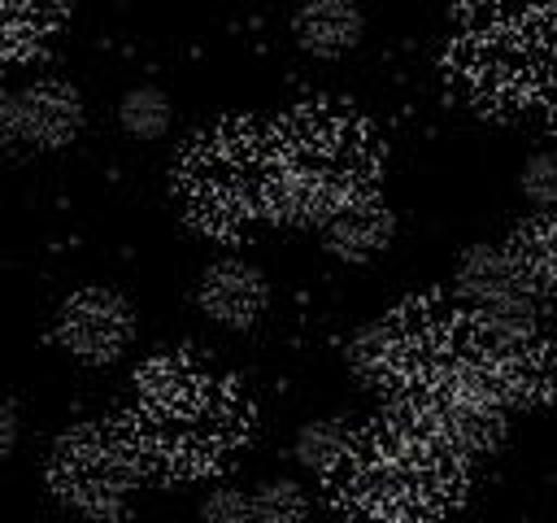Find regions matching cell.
I'll return each instance as SVG.
<instances>
[{
  "mask_svg": "<svg viewBox=\"0 0 557 523\" xmlns=\"http://www.w3.org/2000/svg\"><path fill=\"white\" fill-rule=\"evenodd\" d=\"M466 462L405 405L379 418L366 431L339 484V519L344 523H444L461 501Z\"/></svg>",
  "mask_w": 557,
  "mask_h": 523,
  "instance_id": "1",
  "label": "cell"
},
{
  "mask_svg": "<svg viewBox=\"0 0 557 523\" xmlns=\"http://www.w3.org/2000/svg\"><path fill=\"white\" fill-rule=\"evenodd\" d=\"M135 418L126 423L144 466L205 475L248 440L244 397L200 370L187 353H157L135 379Z\"/></svg>",
  "mask_w": 557,
  "mask_h": 523,
  "instance_id": "2",
  "label": "cell"
},
{
  "mask_svg": "<svg viewBox=\"0 0 557 523\" xmlns=\"http://www.w3.org/2000/svg\"><path fill=\"white\" fill-rule=\"evenodd\" d=\"M274 209L270 222H322L335 205L374 192L383 148L370 122L344 105L313 100L274 131Z\"/></svg>",
  "mask_w": 557,
  "mask_h": 523,
  "instance_id": "3",
  "label": "cell"
},
{
  "mask_svg": "<svg viewBox=\"0 0 557 523\" xmlns=\"http://www.w3.org/2000/svg\"><path fill=\"white\" fill-rule=\"evenodd\" d=\"M178 200L205 235H239L274 209V135L252 122L200 131L174 170Z\"/></svg>",
  "mask_w": 557,
  "mask_h": 523,
  "instance_id": "4",
  "label": "cell"
},
{
  "mask_svg": "<svg viewBox=\"0 0 557 523\" xmlns=\"http://www.w3.org/2000/svg\"><path fill=\"white\" fill-rule=\"evenodd\" d=\"M527 17H492L453 44L457 78L487 113L522 109L557 83V44L548 26Z\"/></svg>",
  "mask_w": 557,
  "mask_h": 523,
  "instance_id": "5",
  "label": "cell"
},
{
  "mask_svg": "<svg viewBox=\"0 0 557 523\" xmlns=\"http://www.w3.org/2000/svg\"><path fill=\"white\" fill-rule=\"evenodd\" d=\"M144 458L126 427L113 423H78L57 436L48 453V488L78 514L113 519L131 497Z\"/></svg>",
  "mask_w": 557,
  "mask_h": 523,
  "instance_id": "6",
  "label": "cell"
},
{
  "mask_svg": "<svg viewBox=\"0 0 557 523\" xmlns=\"http://www.w3.org/2000/svg\"><path fill=\"white\" fill-rule=\"evenodd\" d=\"M479 379L505 410L553 405L557 401V336L535 331L513 344H492V349L479 344Z\"/></svg>",
  "mask_w": 557,
  "mask_h": 523,
  "instance_id": "7",
  "label": "cell"
},
{
  "mask_svg": "<svg viewBox=\"0 0 557 523\" xmlns=\"http://www.w3.org/2000/svg\"><path fill=\"white\" fill-rule=\"evenodd\" d=\"M57 340L78 362H117L135 340V309L113 288H83L57 314Z\"/></svg>",
  "mask_w": 557,
  "mask_h": 523,
  "instance_id": "8",
  "label": "cell"
},
{
  "mask_svg": "<svg viewBox=\"0 0 557 523\" xmlns=\"http://www.w3.org/2000/svg\"><path fill=\"white\" fill-rule=\"evenodd\" d=\"M318 227H322L326 253H335L339 262H370L396 235V218H392V209L383 205L379 192H366V196H352V200L335 205Z\"/></svg>",
  "mask_w": 557,
  "mask_h": 523,
  "instance_id": "9",
  "label": "cell"
},
{
  "mask_svg": "<svg viewBox=\"0 0 557 523\" xmlns=\"http://www.w3.org/2000/svg\"><path fill=\"white\" fill-rule=\"evenodd\" d=\"M83 131V96L61 78H39L17 92V135L35 148H65Z\"/></svg>",
  "mask_w": 557,
  "mask_h": 523,
  "instance_id": "10",
  "label": "cell"
},
{
  "mask_svg": "<svg viewBox=\"0 0 557 523\" xmlns=\"http://www.w3.org/2000/svg\"><path fill=\"white\" fill-rule=\"evenodd\" d=\"M265 296H270L265 292V275L257 266H248V262H235V257L213 262L196 283L200 309L222 327H252L261 318V309H265Z\"/></svg>",
  "mask_w": 557,
  "mask_h": 523,
  "instance_id": "11",
  "label": "cell"
},
{
  "mask_svg": "<svg viewBox=\"0 0 557 523\" xmlns=\"http://www.w3.org/2000/svg\"><path fill=\"white\" fill-rule=\"evenodd\" d=\"M505 253L522 279L527 292L535 296H548L557 292V214L540 209L531 218H522L509 240H505Z\"/></svg>",
  "mask_w": 557,
  "mask_h": 523,
  "instance_id": "12",
  "label": "cell"
},
{
  "mask_svg": "<svg viewBox=\"0 0 557 523\" xmlns=\"http://www.w3.org/2000/svg\"><path fill=\"white\" fill-rule=\"evenodd\" d=\"M453 283H457V296H461L466 314L483 309V305H496V301H505L513 292H527L518 270H513V262H509V253H505V244H474V248H466L461 262H457Z\"/></svg>",
  "mask_w": 557,
  "mask_h": 523,
  "instance_id": "13",
  "label": "cell"
},
{
  "mask_svg": "<svg viewBox=\"0 0 557 523\" xmlns=\"http://www.w3.org/2000/svg\"><path fill=\"white\" fill-rule=\"evenodd\" d=\"M361 31H366L361 9L348 0H313V4L296 9V17H292L296 44L313 57H344L348 48H357Z\"/></svg>",
  "mask_w": 557,
  "mask_h": 523,
  "instance_id": "14",
  "label": "cell"
},
{
  "mask_svg": "<svg viewBox=\"0 0 557 523\" xmlns=\"http://www.w3.org/2000/svg\"><path fill=\"white\" fill-rule=\"evenodd\" d=\"M57 9L44 4H0V61H26L39 57L44 39L52 35Z\"/></svg>",
  "mask_w": 557,
  "mask_h": 523,
  "instance_id": "15",
  "label": "cell"
},
{
  "mask_svg": "<svg viewBox=\"0 0 557 523\" xmlns=\"http://www.w3.org/2000/svg\"><path fill=\"white\" fill-rule=\"evenodd\" d=\"M352 445H357V436L348 431V423H339V418H313L296 436V462L309 466V471H318V475H331V471H339L348 462Z\"/></svg>",
  "mask_w": 557,
  "mask_h": 523,
  "instance_id": "16",
  "label": "cell"
},
{
  "mask_svg": "<svg viewBox=\"0 0 557 523\" xmlns=\"http://www.w3.org/2000/svg\"><path fill=\"white\" fill-rule=\"evenodd\" d=\"M117 122L135 139H157L170 131V100L161 87H131L117 105Z\"/></svg>",
  "mask_w": 557,
  "mask_h": 523,
  "instance_id": "17",
  "label": "cell"
},
{
  "mask_svg": "<svg viewBox=\"0 0 557 523\" xmlns=\"http://www.w3.org/2000/svg\"><path fill=\"white\" fill-rule=\"evenodd\" d=\"M252 523H309V497L296 479H265L252 492Z\"/></svg>",
  "mask_w": 557,
  "mask_h": 523,
  "instance_id": "18",
  "label": "cell"
},
{
  "mask_svg": "<svg viewBox=\"0 0 557 523\" xmlns=\"http://www.w3.org/2000/svg\"><path fill=\"white\" fill-rule=\"evenodd\" d=\"M522 192H527V200L540 205V209L557 205V148L527 157V166H522Z\"/></svg>",
  "mask_w": 557,
  "mask_h": 523,
  "instance_id": "19",
  "label": "cell"
},
{
  "mask_svg": "<svg viewBox=\"0 0 557 523\" xmlns=\"http://www.w3.org/2000/svg\"><path fill=\"white\" fill-rule=\"evenodd\" d=\"M200 523H252V497L239 488H213L200 501Z\"/></svg>",
  "mask_w": 557,
  "mask_h": 523,
  "instance_id": "20",
  "label": "cell"
},
{
  "mask_svg": "<svg viewBox=\"0 0 557 523\" xmlns=\"http://www.w3.org/2000/svg\"><path fill=\"white\" fill-rule=\"evenodd\" d=\"M13 135H17V96L0 87V144H9Z\"/></svg>",
  "mask_w": 557,
  "mask_h": 523,
  "instance_id": "21",
  "label": "cell"
},
{
  "mask_svg": "<svg viewBox=\"0 0 557 523\" xmlns=\"http://www.w3.org/2000/svg\"><path fill=\"white\" fill-rule=\"evenodd\" d=\"M17 445V414L9 401H0V458H9Z\"/></svg>",
  "mask_w": 557,
  "mask_h": 523,
  "instance_id": "22",
  "label": "cell"
},
{
  "mask_svg": "<svg viewBox=\"0 0 557 523\" xmlns=\"http://www.w3.org/2000/svg\"><path fill=\"white\" fill-rule=\"evenodd\" d=\"M553 135H557V100H553Z\"/></svg>",
  "mask_w": 557,
  "mask_h": 523,
  "instance_id": "23",
  "label": "cell"
}]
</instances>
